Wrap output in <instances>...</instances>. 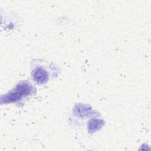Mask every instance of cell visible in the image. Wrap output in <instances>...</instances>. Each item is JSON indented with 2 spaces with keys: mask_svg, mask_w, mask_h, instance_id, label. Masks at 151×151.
Wrapping results in <instances>:
<instances>
[{
  "mask_svg": "<svg viewBox=\"0 0 151 151\" xmlns=\"http://www.w3.org/2000/svg\"><path fill=\"white\" fill-rule=\"evenodd\" d=\"M33 87L27 81L19 83L16 87L1 97L2 103L15 102L32 93Z\"/></svg>",
  "mask_w": 151,
  "mask_h": 151,
  "instance_id": "obj_1",
  "label": "cell"
},
{
  "mask_svg": "<svg viewBox=\"0 0 151 151\" xmlns=\"http://www.w3.org/2000/svg\"><path fill=\"white\" fill-rule=\"evenodd\" d=\"M103 121L100 119H93L89 122L88 128L90 131L95 132L103 125Z\"/></svg>",
  "mask_w": 151,
  "mask_h": 151,
  "instance_id": "obj_3",
  "label": "cell"
},
{
  "mask_svg": "<svg viewBox=\"0 0 151 151\" xmlns=\"http://www.w3.org/2000/svg\"><path fill=\"white\" fill-rule=\"evenodd\" d=\"M32 77L34 80L39 84H44L46 83L48 78L47 72L40 67L36 68L33 71Z\"/></svg>",
  "mask_w": 151,
  "mask_h": 151,
  "instance_id": "obj_2",
  "label": "cell"
}]
</instances>
